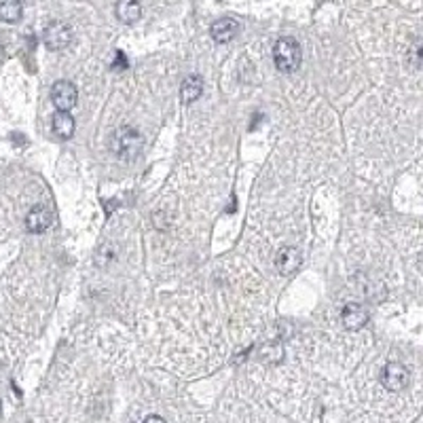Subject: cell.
Here are the masks:
<instances>
[{"label": "cell", "instance_id": "cell-1", "mask_svg": "<svg viewBox=\"0 0 423 423\" xmlns=\"http://www.w3.org/2000/svg\"><path fill=\"white\" fill-rule=\"evenodd\" d=\"M301 45H298L292 36H284L273 47V62L276 68L284 74H292L301 66Z\"/></svg>", "mask_w": 423, "mask_h": 423}, {"label": "cell", "instance_id": "cell-2", "mask_svg": "<svg viewBox=\"0 0 423 423\" xmlns=\"http://www.w3.org/2000/svg\"><path fill=\"white\" fill-rule=\"evenodd\" d=\"M112 153L121 159H132L140 153L142 148V136L138 130L130 128V125H123L112 134V142H110Z\"/></svg>", "mask_w": 423, "mask_h": 423}, {"label": "cell", "instance_id": "cell-3", "mask_svg": "<svg viewBox=\"0 0 423 423\" xmlns=\"http://www.w3.org/2000/svg\"><path fill=\"white\" fill-rule=\"evenodd\" d=\"M381 381L389 391H402L411 383V370L400 362H387L381 372Z\"/></svg>", "mask_w": 423, "mask_h": 423}, {"label": "cell", "instance_id": "cell-4", "mask_svg": "<svg viewBox=\"0 0 423 423\" xmlns=\"http://www.w3.org/2000/svg\"><path fill=\"white\" fill-rule=\"evenodd\" d=\"M43 40L47 49H51V51H64V49L72 43V30L64 21H51L45 28Z\"/></svg>", "mask_w": 423, "mask_h": 423}, {"label": "cell", "instance_id": "cell-5", "mask_svg": "<svg viewBox=\"0 0 423 423\" xmlns=\"http://www.w3.org/2000/svg\"><path fill=\"white\" fill-rule=\"evenodd\" d=\"M77 99H79V91L70 81H58L51 87V102L60 112H70L77 106Z\"/></svg>", "mask_w": 423, "mask_h": 423}, {"label": "cell", "instance_id": "cell-6", "mask_svg": "<svg viewBox=\"0 0 423 423\" xmlns=\"http://www.w3.org/2000/svg\"><path fill=\"white\" fill-rule=\"evenodd\" d=\"M210 34L216 43L225 45V43H231L237 34H239V21L233 19V17H220L218 21L212 23L210 28Z\"/></svg>", "mask_w": 423, "mask_h": 423}, {"label": "cell", "instance_id": "cell-7", "mask_svg": "<svg viewBox=\"0 0 423 423\" xmlns=\"http://www.w3.org/2000/svg\"><path fill=\"white\" fill-rule=\"evenodd\" d=\"M301 252L292 245H286L282 250H278L276 254V269L282 273V276H292V273L301 267Z\"/></svg>", "mask_w": 423, "mask_h": 423}, {"label": "cell", "instance_id": "cell-8", "mask_svg": "<svg viewBox=\"0 0 423 423\" xmlns=\"http://www.w3.org/2000/svg\"><path fill=\"white\" fill-rule=\"evenodd\" d=\"M51 222H53L51 210L45 208V206H36L26 216V229L30 233H45L49 227H51Z\"/></svg>", "mask_w": 423, "mask_h": 423}, {"label": "cell", "instance_id": "cell-9", "mask_svg": "<svg viewBox=\"0 0 423 423\" xmlns=\"http://www.w3.org/2000/svg\"><path fill=\"white\" fill-rule=\"evenodd\" d=\"M341 317H343V326L347 330H360L362 326H366L368 311H366V307H362L358 303H350V305H345Z\"/></svg>", "mask_w": 423, "mask_h": 423}, {"label": "cell", "instance_id": "cell-10", "mask_svg": "<svg viewBox=\"0 0 423 423\" xmlns=\"http://www.w3.org/2000/svg\"><path fill=\"white\" fill-rule=\"evenodd\" d=\"M114 13L121 23H136L142 15V7L138 0H117Z\"/></svg>", "mask_w": 423, "mask_h": 423}, {"label": "cell", "instance_id": "cell-11", "mask_svg": "<svg viewBox=\"0 0 423 423\" xmlns=\"http://www.w3.org/2000/svg\"><path fill=\"white\" fill-rule=\"evenodd\" d=\"M204 93V79L197 77V74H193V77L184 79L182 87H180V99L184 104H193L197 102L199 97H202Z\"/></svg>", "mask_w": 423, "mask_h": 423}, {"label": "cell", "instance_id": "cell-12", "mask_svg": "<svg viewBox=\"0 0 423 423\" xmlns=\"http://www.w3.org/2000/svg\"><path fill=\"white\" fill-rule=\"evenodd\" d=\"M51 128H53V134L60 138V140H68L72 138L74 134V119L70 112H56L53 114V121H51Z\"/></svg>", "mask_w": 423, "mask_h": 423}, {"label": "cell", "instance_id": "cell-13", "mask_svg": "<svg viewBox=\"0 0 423 423\" xmlns=\"http://www.w3.org/2000/svg\"><path fill=\"white\" fill-rule=\"evenodd\" d=\"M21 0H0V19L7 23H17L21 19Z\"/></svg>", "mask_w": 423, "mask_h": 423}, {"label": "cell", "instance_id": "cell-14", "mask_svg": "<svg viewBox=\"0 0 423 423\" xmlns=\"http://www.w3.org/2000/svg\"><path fill=\"white\" fill-rule=\"evenodd\" d=\"M407 60L413 68H423V40H417L411 45Z\"/></svg>", "mask_w": 423, "mask_h": 423}, {"label": "cell", "instance_id": "cell-15", "mask_svg": "<svg viewBox=\"0 0 423 423\" xmlns=\"http://www.w3.org/2000/svg\"><path fill=\"white\" fill-rule=\"evenodd\" d=\"M263 358L271 360V362H278L284 358V350H282V345H269L267 350H263Z\"/></svg>", "mask_w": 423, "mask_h": 423}, {"label": "cell", "instance_id": "cell-16", "mask_svg": "<svg viewBox=\"0 0 423 423\" xmlns=\"http://www.w3.org/2000/svg\"><path fill=\"white\" fill-rule=\"evenodd\" d=\"M144 423H165L159 415H151V417H146L144 419Z\"/></svg>", "mask_w": 423, "mask_h": 423}, {"label": "cell", "instance_id": "cell-17", "mask_svg": "<svg viewBox=\"0 0 423 423\" xmlns=\"http://www.w3.org/2000/svg\"><path fill=\"white\" fill-rule=\"evenodd\" d=\"M114 68H125V58H123L121 51L117 53V64H114Z\"/></svg>", "mask_w": 423, "mask_h": 423}, {"label": "cell", "instance_id": "cell-18", "mask_svg": "<svg viewBox=\"0 0 423 423\" xmlns=\"http://www.w3.org/2000/svg\"><path fill=\"white\" fill-rule=\"evenodd\" d=\"M0 417H3V402H0Z\"/></svg>", "mask_w": 423, "mask_h": 423}]
</instances>
